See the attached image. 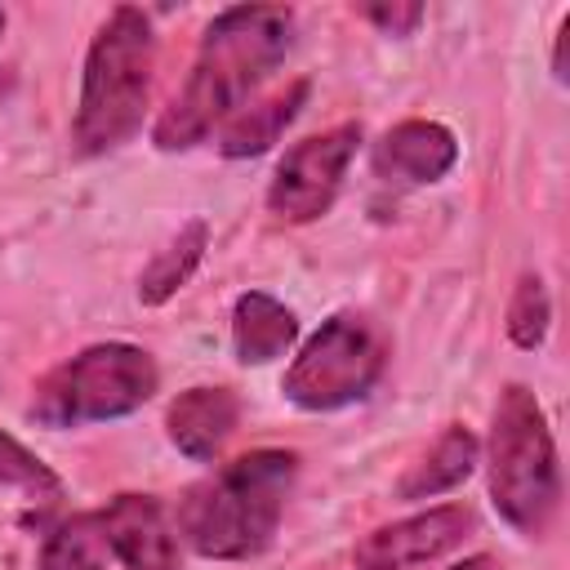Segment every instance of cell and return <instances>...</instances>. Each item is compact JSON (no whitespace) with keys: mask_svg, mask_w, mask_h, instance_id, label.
Wrapping results in <instances>:
<instances>
[{"mask_svg":"<svg viewBox=\"0 0 570 570\" xmlns=\"http://www.w3.org/2000/svg\"><path fill=\"white\" fill-rule=\"evenodd\" d=\"M485 472H490V503L499 508V517L517 534L543 539L561 503V468L543 405L525 383H508L499 392Z\"/></svg>","mask_w":570,"mask_h":570,"instance_id":"obj_4","label":"cell"},{"mask_svg":"<svg viewBox=\"0 0 570 570\" xmlns=\"http://www.w3.org/2000/svg\"><path fill=\"white\" fill-rule=\"evenodd\" d=\"M151 71H156L151 18L138 4H116L85 53L80 102L71 120V142L80 156L116 151L138 134L151 98Z\"/></svg>","mask_w":570,"mask_h":570,"instance_id":"obj_3","label":"cell"},{"mask_svg":"<svg viewBox=\"0 0 570 570\" xmlns=\"http://www.w3.org/2000/svg\"><path fill=\"white\" fill-rule=\"evenodd\" d=\"M450 570H499V566H494V557L476 552V557H468V561H459V566H450Z\"/></svg>","mask_w":570,"mask_h":570,"instance_id":"obj_21","label":"cell"},{"mask_svg":"<svg viewBox=\"0 0 570 570\" xmlns=\"http://www.w3.org/2000/svg\"><path fill=\"white\" fill-rule=\"evenodd\" d=\"M566 36H570V13L561 18V31H557V53H552V76L566 85L570 76H566Z\"/></svg>","mask_w":570,"mask_h":570,"instance_id":"obj_20","label":"cell"},{"mask_svg":"<svg viewBox=\"0 0 570 570\" xmlns=\"http://www.w3.org/2000/svg\"><path fill=\"white\" fill-rule=\"evenodd\" d=\"M111 557L125 570H183L178 534L151 494H116L107 508H98Z\"/></svg>","mask_w":570,"mask_h":570,"instance_id":"obj_9","label":"cell"},{"mask_svg":"<svg viewBox=\"0 0 570 570\" xmlns=\"http://www.w3.org/2000/svg\"><path fill=\"white\" fill-rule=\"evenodd\" d=\"M0 36H4V9H0Z\"/></svg>","mask_w":570,"mask_h":570,"instance_id":"obj_22","label":"cell"},{"mask_svg":"<svg viewBox=\"0 0 570 570\" xmlns=\"http://www.w3.org/2000/svg\"><path fill=\"white\" fill-rule=\"evenodd\" d=\"M294 476V450H249L178 499L174 534L205 561H249L272 548Z\"/></svg>","mask_w":570,"mask_h":570,"instance_id":"obj_2","label":"cell"},{"mask_svg":"<svg viewBox=\"0 0 570 570\" xmlns=\"http://www.w3.org/2000/svg\"><path fill=\"white\" fill-rule=\"evenodd\" d=\"M0 490H18L31 503H53L62 499V476L18 436L0 432Z\"/></svg>","mask_w":570,"mask_h":570,"instance_id":"obj_17","label":"cell"},{"mask_svg":"<svg viewBox=\"0 0 570 570\" xmlns=\"http://www.w3.org/2000/svg\"><path fill=\"white\" fill-rule=\"evenodd\" d=\"M289 45L294 13L285 4H232L214 13L200 36L187 85L151 125V142L160 151L196 147L214 125L232 120L245 107L263 76L289 53Z\"/></svg>","mask_w":570,"mask_h":570,"instance_id":"obj_1","label":"cell"},{"mask_svg":"<svg viewBox=\"0 0 570 570\" xmlns=\"http://www.w3.org/2000/svg\"><path fill=\"white\" fill-rule=\"evenodd\" d=\"M361 13L383 36H414V27L423 22V4H414V0H401V4H365Z\"/></svg>","mask_w":570,"mask_h":570,"instance_id":"obj_19","label":"cell"},{"mask_svg":"<svg viewBox=\"0 0 570 570\" xmlns=\"http://www.w3.org/2000/svg\"><path fill=\"white\" fill-rule=\"evenodd\" d=\"M476 459H481L476 436H472L463 423H450V428L428 445V454H419V459L405 468V476L396 481V499H436V494L463 485V481L472 476Z\"/></svg>","mask_w":570,"mask_h":570,"instance_id":"obj_14","label":"cell"},{"mask_svg":"<svg viewBox=\"0 0 570 570\" xmlns=\"http://www.w3.org/2000/svg\"><path fill=\"white\" fill-rule=\"evenodd\" d=\"M160 387V370L138 343H89L62 365H53L31 392V423L40 428H85L142 410Z\"/></svg>","mask_w":570,"mask_h":570,"instance_id":"obj_5","label":"cell"},{"mask_svg":"<svg viewBox=\"0 0 570 570\" xmlns=\"http://www.w3.org/2000/svg\"><path fill=\"white\" fill-rule=\"evenodd\" d=\"M307 94H312L307 80H289V85L276 89L272 98H263V102H254V107H240V111L223 125V134H218V151H223L227 160L263 156V151L285 134V125L303 111Z\"/></svg>","mask_w":570,"mask_h":570,"instance_id":"obj_13","label":"cell"},{"mask_svg":"<svg viewBox=\"0 0 570 570\" xmlns=\"http://www.w3.org/2000/svg\"><path fill=\"white\" fill-rule=\"evenodd\" d=\"M387 365L383 330L361 312H334L289 361L281 392L298 410L330 414L352 401H365Z\"/></svg>","mask_w":570,"mask_h":570,"instance_id":"obj_6","label":"cell"},{"mask_svg":"<svg viewBox=\"0 0 570 570\" xmlns=\"http://www.w3.org/2000/svg\"><path fill=\"white\" fill-rule=\"evenodd\" d=\"M472 530H476L472 508L441 503L419 517L387 521V525H374L370 534H361L352 548V566L356 570H414V566H428V561H441L445 552H454Z\"/></svg>","mask_w":570,"mask_h":570,"instance_id":"obj_8","label":"cell"},{"mask_svg":"<svg viewBox=\"0 0 570 570\" xmlns=\"http://www.w3.org/2000/svg\"><path fill=\"white\" fill-rule=\"evenodd\" d=\"M548 321H552V298L539 272H525L508 298V338L525 352H534L548 338Z\"/></svg>","mask_w":570,"mask_h":570,"instance_id":"obj_18","label":"cell"},{"mask_svg":"<svg viewBox=\"0 0 570 570\" xmlns=\"http://www.w3.org/2000/svg\"><path fill=\"white\" fill-rule=\"evenodd\" d=\"M205 249H209V223H205V218H187V223L156 249V258L142 267V276H138V303H142V307L169 303V298L191 281V272L200 267Z\"/></svg>","mask_w":570,"mask_h":570,"instance_id":"obj_15","label":"cell"},{"mask_svg":"<svg viewBox=\"0 0 570 570\" xmlns=\"http://www.w3.org/2000/svg\"><path fill=\"white\" fill-rule=\"evenodd\" d=\"M294 338H298V316L281 298L263 289H245L232 303V347L240 365H267L281 352H289Z\"/></svg>","mask_w":570,"mask_h":570,"instance_id":"obj_12","label":"cell"},{"mask_svg":"<svg viewBox=\"0 0 570 570\" xmlns=\"http://www.w3.org/2000/svg\"><path fill=\"white\" fill-rule=\"evenodd\" d=\"M107 561H111V543H107L102 517L71 512L45 534L36 570H107Z\"/></svg>","mask_w":570,"mask_h":570,"instance_id":"obj_16","label":"cell"},{"mask_svg":"<svg viewBox=\"0 0 570 570\" xmlns=\"http://www.w3.org/2000/svg\"><path fill=\"white\" fill-rule=\"evenodd\" d=\"M356 151H361V125L356 120H343L325 134L294 142L267 183V209L281 223H316L338 200V187H343Z\"/></svg>","mask_w":570,"mask_h":570,"instance_id":"obj_7","label":"cell"},{"mask_svg":"<svg viewBox=\"0 0 570 570\" xmlns=\"http://www.w3.org/2000/svg\"><path fill=\"white\" fill-rule=\"evenodd\" d=\"M236 423H240V401L223 383H214V387L209 383L187 387L165 410V436H169V445L178 454L196 459V463H209L227 445V436L236 432Z\"/></svg>","mask_w":570,"mask_h":570,"instance_id":"obj_10","label":"cell"},{"mask_svg":"<svg viewBox=\"0 0 570 570\" xmlns=\"http://www.w3.org/2000/svg\"><path fill=\"white\" fill-rule=\"evenodd\" d=\"M459 160V142L441 120H401L383 134L374 169L401 183H441Z\"/></svg>","mask_w":570,"mask_h":570,"instance_id":"obj_11","label":"cell"}]
</instances>
